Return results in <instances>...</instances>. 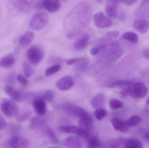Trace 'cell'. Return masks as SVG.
<instances>
[{
  "mask_svg": "<svg viewBox=\"0 0 149 148\" xmlns=\"http://www.w3.org/2000/svg\"><path fill=\"white\" fill-rule=\"evenodd\" d=\"M64 145L68 148H80L81 147V143L79 139L76 136H68L64 141Z\"/></svg>",
  "mask_w": 149,
  "mask_h": 148,
  "instance_id": "44dd1931",
  "label": "cell"
},
{
  "mask_svg": "<svg viewBox=\"0 0 149 148\" xmlns=\"http://www.w3.org/2000/svg\"><path fill=\"white\" fill-rule=\"evenodd\" d=\"M143 55L146 59L149 60V47L145 49L143 52Z\"/></svg>",
  "mask_w": 149,
  "mask_h": 148,
  "instance_id": "ee69618b",
  "label": "cell"
},
{
  "mask_svg": "<svg viewBox=\"0 0 149 148\" xmlns=\"http://www.w3.org/2000/svg\"><path fill=\"white\" fill-rule=\"evenodd\" d=\"M106 46V44H101L100 45L93 48L90 50V54L92 56H95L98 54L101 51L105 49Z\"/></svg>",
  "mask_w": 149,
  "mask_h": 148,
  "instance_id": "836d02e7",
  "label": "cell"
},
{
  "mask_svg": "<svg viewBox=\"0 0 149 148\" xmlns=\"http://www.w3.org/2000/svg\"><path fill=\"white\" fill-rule=\"evenodd\" d=\"M89 36L85 35L78 39L74 44V48L76 50H80L85 48L88 44Z\"/></svg>",
  "mask_w": 149,
  "mask_h": 148,
  "instance_id": "d4e9b609",
  "label": "cell"
},
{
  "mask_svg": "<svg viewBox=\"0 0 149 148\" xmlns=\"http://www.w3.org/2000/svg\"><path fill=\"white\" fill-rule=\"evenodd\" d=\"M107 114V110L102 107L96 109L94 113L95 117L99 121L103 119L106 116Z\"/></svg>",
  "mask_w": 149,
  "mask_h": 148,
  "instance_id": "4dcf8cb0",
  "label": "cell"
},
{
  "mask_svg": "<svg viewBox=\"0 0 149 148\" xmlns=\"http://www.w3.org/2000/svg\"><path fill=\"white\" fill-rule=\"evenodd\" d=\"M61 67L60 64H55L52 65L46 69L45 71V75L46 76H49L56 73H57L61 70Z\"/></svg>",
  "mask_w": 149,
  "mask_h": 148,
  "instance_id": "4316f807",
  "label": "cell"
},
{
  "mask_svg": "<svg viewBox=\"0 0 149 148\" xmlns=\"http://www.w3.org/2000/svg\"><path fill=\"white\" fill-rule=\"evenodd\" d=\"M44 8L50 13H55L60 10L61 3L59 0H43Z\"/></svg>",
  "mask_w": 149,
  "mask_h": 148,
  "instance_id": "e0dca14e",
  "label": "cell"
},
{
  "mask_svg": "<svg viewBox=\"0 0 149 148\" xmlns=\"http://www.w3.org/2000/svg\"><path fill=\"white\" fill-rule=\"evenodd\" d=\"M35 34L31 31H27L22 35L19 39V43L22 47H28L34 40Z\"/></svg>",
  "mask_w": 149,
  "mask_h": 148,
  "instance_id": "d6986e66",
  "label": "cell"
},
{
  "mask_svg": "<svg viewBox=\"0 0 149 148\" xmlns=\"http://www.w3.org/2000/svg\"><path fill=\"white\" fill-rule=\"evenodd\" d=\"M105 102V95L103 93L96 95L91 101V106L94 108H101L103 106Z\"/></svg>",
  "mask_w": 149,
  "mask_h": 148,
  "instance_id": "7402d4cb",
  "label": "cell"
},
{
  "mask_svg": "<svg viewBox=\"0 0 149 148\" xmlns=\"http://www.w3.org/2000/svg\"><path fill=\"white\" fill-rule=\"evenodd\" d=\"M24 73L26 78H30L34 74V70L32 67L26 62H24L22 64Z\"/></svg>",
  "mask_w": 149,
  "mask_h": 148,
  "instance_id": "f1b7e54d",
  "label": "cell"
},
{
  "mask_svg": "<svg viewBox=\"0 0 149 148\" xmlns=\"http://www.w3.org/2000/svg\"><path fill=\"white\" fill-rule=\"evenodd\" d=\"M15 59L12 54H9L3 56L0 60V66L5 68L11 67L15 64Z\"/></svg>",
  "mask_w": 149,
  "mask_h": 148,
  "instance_id": "ffe728a7",
  "label": "cell"
},
{
  "mask_svg": "<svg viewBox=\"0 0 149 148\" xmlns=\"http://www.w3.org/2000/svg\"><path fill=\"white\" fill-rule=\"evenodd\" d=\"M132 83L129 81H123V80H118L113 82L110 85L111 87H123L125 86H129L132 84Z\"/></svg>",
  "mask_w": 149,
  "mask_h": 148,
  "instance_id": "1f68e13d",
  "label": "cell"
},
{
  "mask_svg": "<svg viewBox=\"0 0 149 148\" xmlns=\"http://www.w3.org/2000/svg\"><path fill=\"white\" fill-rule=\"evenodd\" d=\"M79 118V127L87 132L90 131L93 125L91 116L85 111Z\"/></svg>",
  "mask_w": 149,
  "mask_h": 148,
  "instance_id": "7c38bea8",
  "label": "cell"
},
{
  "mask_svg": "<svg viewBox=\"0 0 149 148\" xmlns=\"http://www.w3.org/2000/svg\"><path fill=\"white\" fill-rule=\"evenodd\" d=\"M27 56L29 61L32 64H38L43 59V50L39 46L33 45L27 50Z\"/></svg>",
  "mask_w": 149,
  "mask_h": 148,
  "instance_id": "3957f363",
  "label": "cell"
},
{
  "mask_svg": "<svg viewBox=\"0 0 149 148\" xmlns=\"http://www.w3.org/2000/svg\"><path fill=\"white\" fill-rule=\"evenodd\" d=\"M30 112L29 111L23 112L17 116V120L20 122L24 121L28 119L29 116L30 115Z\"/></svg>",
  "mask_w": 149,
  "mask_h": 148,
  "instance_id": "d590c367",
  "label": "cell"
},
{
  "mask_svg": "<svg viewBox=\"0 0 149 148\" xmlns=\"http://www.w3.org/2000/svg\"><path fill=\"white\" fill-rule=\"evenodd\" d=\"M146 103H147V105H149V97L148 98V100H147Z\"/></svg>",
  "mask_w": 149,
  "mask_h": 148,
  "instance_id": "7dc6e473",
  "label": "cell"
},
{
  "mask_svg": "<svg viewBox=\"0 0 149 148\" xmlns=\"http://www.w3.org/2000/svg\"><path fill=\"white\" fill-rule=\"evenodd\" d=\"M55 96V93L52 90H48L45 91L42 97L45 101L48 102H52L54 100Z\"/></svg>",
  "mask_w": 149,
  "mask_h": 148,
  "instance_id": "d6a6232c",
  "label": "cell"
},
{
  "mask_svg": "<svg viewBox=\"0 0 149 148\" xmlns=\"http://www.w3.org/2000/svg\"><path fill=\"white\" fill-rule=\"evenodd\" d=\"M111 123L113 128L117 131L123 133H127L130 127L126 121L114 118L112 119Z\"/></svg>",
  "mask_w": 149,
  "mask_h": 148,
  "instance_id": "ac0fdd59",
  "label": "cell"
},
{
  "mask_svg": "<svg viewBox=\"0 0 149 148\" xmlns=\"http://www.w3.org/2000/svg\"><path fill=\"white\" fill-rule=\"evenodd\" d=\"M63 107L67 113L75 117H79L85 111L80 107L70 103L65 104Z\"/></svg>",
  "mask_w": 149,
  "mask_h": 148,
  "instance_id": "2e32d148",
  "label": "cell"
},
{
  "mask_svg": "<svg viewBox=\"0 0 149 148\" xmlns=\"http://www.w3.org/2000/svg\"><path fill=\"white\" fill-rule=\"evenodd\" d=\"M3 90L8 95L17 102L22 101L27 97V95L24 93L9 85L5 86Z\"/></svg>",
  "mask_w": 149,
  "mask_h": 148,
  "instance_id": "ba28073f",
  "label": "cell"
},
{
  "mask_svg": "<svg viewBox=\"0 0 149 148\" xmlns=\"http://www.w3.org/2000/svg\"><path fill=\"white\" fill-rule=\"evenodd\" d=\"M85 59L83 57H78V58H71L66 61V64L68 65H73L78 63L82 62L85 61Z\"/></svg>",
  "mask_w": 149,
  "mask_h": 148,
  "instance_id": "8d00e7d4",
  "label": "cell"
},
{
  "mask_svg": "<svg viewBox=\"0 0 149 148\" xmlns=\"http://www.w3.org/2000/svg\"><path fill=\"white\" fill-rule=\"evenodd\" d=\"M35 6L37 9L41 10L44 8L43 5V0H38L36 2Z\"/></svg>",
  "mask_w": 149,
  "mask_h": 148,
  "instance_id": "b9f144b4",
  "label": "cell"
},
{
  "mask_svg": "<svg viewBox=\"0 0 149 148\" xmlns=\"http://www.w3.org/2000/svg\"><path fill=\"white\" fill-rule=\"evenodd\" d=\"M116 0H107L105 7L106 13L109 17L115 19L118 15V4Z\"/></svg>",
  "mask_w": 149,
  "mask_h": 148,
  "instance_id": "8fae6325",
  "label": "cell"
},
{
  "mask_svg": "<svg viewBox=\"0 0 149 148\" xmlns=\"http://www.w3.org/2000/svg\"><path fill=\"white\" fill-rule=\"evenodd\" d=\"M58 129L63 133L78 135L85 139H88L89 134L87 131L75 126H61L58 127Z\"/></svg>",
  "mask_w": 149,
  "mask_h": 148,
  "instance_id": "8992f818",
  "label": "cell"
},
{
  "mask_svg": "<svg viewBox=\"0 0 149 148\" xmlns=\"http://www.w3.org/2000/svg\"><path fill=\"white\" fill-rule=\"evenodd\" d=\"M133 26L134 28L137 32L145 34L149 29V21L143 18L137 19L134 21Z\"/></svg>",
  "mask_w": 149,
  "mask_h": 148,
  "instance_id": "4fadbf2b",
  "label": "cell"
},
{
  "mask_svg": "<svg viewBox=\"0 0 149 148\" xmlns=\"http://www.w3.org/2000/svg\"><path fill=\"white\" fill-rule=\"evenodd\" d=\"M124 147L126 148H142L143 144L139 139L132 138L127 139L124 142Z\"/></svg>",
  "mask_w": 149,
  "mask_h": 148,
  "instance_id": "603a6c76",
  "label": "cell"
},
{
  "mask_svg": "<svg viewBox=\"0 0 149 148\" xmlns=\"http://www.w3.org/2000/svg\"><path fill=\"white\" fill-rule=\"evenodd\" d=\"M47 131H47V133H48L49 137L51 138V139L53 141V142L56 143H58V140L56 136L53 131L50 129H48Z\"/></svg>",
  "mask_w": 149,
  "mask_h": 148,
  "instance_id": "ab89813d",
  "label": "cell"
},
{
  "mask_svg": "<svg viewBox=\"0 0 149 148\" xmlns=\"http://www.w3.org/2000/svg\"><path fill=\"white\" fill-rule=\"evenodd\" d=\"M17 81L23 86H26L28 84V81L26 77L22 75H18L17 77Z\"/></svg>",
  "mask_w": 149,
  "mask_h": 148,
  "instance_id": "74e56055",
  "label": "cell"
},
{
  "mask_svg": "<svg viewBox=\"0 0 149 148\" xmlns=\"http://www.w3.org/2000/svg\"><path fill=\"white\" fill-rule=\"evenodd\" d=\"M101 145L100 142L95 138L90 139L88 142V147L89 148H97Z\"/></svg>",
  "mask_w": 149,
  "mask_h": 148,
  "instance_id": "e575fe53",
  "label": "cell"
},
{
  "mask_svg": "<svg viewBox=\"0 0 149 148\" xmlns=\"http://www.w3.org/2000/svg\"><path fill=\"white\" fill-rule=\"evenodd\" d=\"M49 17L44 13H37L34 15L31 19L30 26L34 30L42 29L48 24Z\"/></svg>",
  "mask_w": 149,
  "mask_h": 148,
  "instance_id": "6da1fadb",
  "label": "cell"
},
{
  "mask_svg": "<svg viewBox=\"0 0 149 148\" xmlns=\"http://www.w3.org/2000/svg\"><path fill=\"white\" fill-rule=\"evenodd\" d=\"M119 18L121 21H124L126 18V15L124 13H122L121 14H120Z\"/></svg>",
  "mask_w": 149,
  "mask_h": 148,
  "instance_id": "f6af8a7d",
  "label": "cell"
},
{
  "mask_svg": "<svg viewBox=\"0 0 149 148\" xmlns=\"http://www.w3.org/2000/svg\"><path fill=\"white\" fill-rule=\"evenodd\" d=\"M93 21L95 25L100 28H109L113 24L111 19L101 12H98L94 15Z\"/></svg>",
  "mask_w": 149,
  "mask_h": 148,
  "instance_id": "52a82bcc",
  "label": "cell"
},
{
  "mask_svg": "<svg viewBox=\"0 0 149 148\" xmlns=\"http://www.w3.org/2000/svg\"><path fill=\"white\" fill-rule=\"evenodd\" d=\"M33 107L37 114L43 116L46 111V104L45 101L42 97H38L33 101Z\"/></svg>",
  "mask_w": 149,
  "mask_h": 148,
  "instance_id": "5bb4252c",
  "label": "cell"
},
{
  "mask_svg": "<svg viewBox=\"0 0 149 148\" xmlns=\"http://www.w3.org/2000/svg\"><path fill=\"white\" fill-rule=\"evenodd\" d=\"M119 34L120 33L117 30H113L107 32L100 39L101 42H102L101 44H106L105 42L117 38Z\"/></svg>",
  "mask_w": 149,
  "mask_h": 148,
  "instance_id": "484cf974",
  "label": "cell"
},
{
  "mask_svg": "<svg viewBox=\"0 0 149 148\" xmlns=\"http://www.w3.org/2000/svg\"><path fill=\"white\" fill-rule=\"evenodd\" d=\"M105 1V0H95V1H96L98 3H102Z\"/></svg>",
  "mask_w": 149,
  "mask_h": 148,
  "instance_id": "bcb514c9",
  "label": "cell"
},
{
  "mask_svg": "<svg viewBox=\"0 0 149 148\" xmlns=\"http://www.w3.org/2000/svg\"><path fill=\"white\" fill-rule=\"evenodd\" d=\"M129 93L130 95L134 98L141 99L147 95L148 89L143 83H136L129 86Z\"/></svg>",
  "mask_w": 149,
  "mask_h": 148,
  "instance_id": "277c9868",
  "label": "cell"
},
{
  "mask_svg": "<svg viewBox=\"0 0 149 148\" xmlns=\"http://www.w3.org/2000/svg\"><path fill=\"white\" fill-rule=\"evenodd\" d=\"M141 134L143 140L147 141H149V128L142 129L141 130Z\"/></svg>",
  "mask_w": 149,
  "mask_h": 148,
  "instance_id": "f35d334b",
  "label": "cell"
},
{
  "mask_svg": "<svg viewBox=\"0 0 149 148\" xmlns=\"http://www.w3.org/2000/svg\"><path fill=\"white\" fill-rule=\"evenodd\" d=\"M109 105L111 109L116 110L123 107V103L120 100L116 99H111L109 102Z\"/></svg>",
  "mask_w": 149,
  "mask_h": 148,
  "instance_id": "f546056e",
  "label": "cell"
},
{
  "mask_svg": "<svg viewBox=\"0 0 149 148\" xmlns=\"http://www.w3.org/2000/svg\"><path fill=\"white\" fill-rule=\"evenodd\" d=\"M141 121V118L139 116L137 115H134L130 116L127 120V123L129 127H136L140 124Z\"/></svg>",
  "mask_w": 149,
  "mask_h": 148,
  "instance_id": "83f0119b",
  "label": "cell"
},
{
  "mask_svg": "<svg viewBox=\"0 0 149 148\" xmlns=\"http://www.w3.org/2000/svg\"><path fill=\"white\" fill-rule=\"evenodd\" d=\"M7 127V123L4 118L0 115V131L4 130Z\"/></svg>",
  "mask_w": 149,
  "mask_h": 148,
  "instance_id": "60d3db41",
  "label": "cell"
},
{
  "mask_svg": "<svg viewBox=\"0 0 149 148\" xmlns=\"http://www.w3.org/2000/svg\"><path fill=\"white\" fill-rule=\"evenodd\" d=\"M74 84V80L71 76H65L60 78L56 82V87L62 91H67L72 88Z\"/></svg>",
  "mask_w": 149,
  "mask_h": 148,
  "instance_id": "30bf717a",
  "label": "cell"
},
{
  "mask_svg": "<svg viewBox=\"0 0 149 148\" xmlns=\"http://www.w3.org/2000/svg\"><path fill=\"white\" fill-rule=\"evenodd\" d=\"M136 15L141 18H149V0H142L140 6L136 11Z\"/></svg>",
  "mask_w": 149,
  "mask_h": 148,
  "instance_id": "9a60e30c",
  "label": "cell"
},
{
  "mask_svg": "<svg viewBox=\"0 0 149 148\" xmlns=\"http://www.w3.org/2000/svg\"><path fill=\"white\" fill-rule=\"evenodd\" d=\"M29 145V142L26 139L19 136H14L3 143V146L6 148H26Z\"/></svg>",
  "mask_w": 149,
  "mask_h": 148,
  "instance_id": "5b68a950",
  "label": "cell"
},
{
  "mask_svg": "<svg viewBox=\"0 0 149 148\" xmlns=\"http://www.w3.org/2000/svg\"><path fill=\"white\" fill-rule=\"evenodd\" d=\"M0 107L4 115L10 118L16 116L19 112L16 104L8 99H3L0 103Z\"/></svg>",
  "mask_w": 149,
  "mask_h": 148,
  "instance_id": "7a4b0ae2",
  "label": "cell"
},
{
  "mask_svg": "<svg viewBox=\"0 0 149 148\" xmlns=\"http://www.w3.org/2000/svg\"><path fill=\"white\" fill-rule=\"evenodd\" d=\"M7 7L12 11H24L28 6V0H5Z\"/></svg>",
  "mask_w": 149,
  "mask_h": 148,
  "instance_id": "9c48e42d",
  "label": "cell"
},
{
  "mask_svg": "<svg viewBox=\"0 0 149 148\" xmlns=\"http://www.w3.org/2000/svg\"><path fill=\"white\" fill-rule=\"evenodd\" d=\"M120 39L128 41L133 44H136L139 41V37L138 35L134 32L128 31L123 34Z\"/></svg>",
  "mask_w": 149,
  "mask_h": 148,
  "instance_id": "cb8c5ba5",
  "label": "cell"
},
{
  "mask_svg": "<svg viewBox=\"0 0 149 148\" xmlns=\"http://www.w3.org/2000/svg\"><path fill=\"white\" fill-rule=\"evenodd\" d=\"M138 0H122V2L125 5L131 6L138 1Z\"/></svg>",
  "mask_w": 149,
  "mask_h": 148,
  "instance_id": "7bdbcfd3",
  "label": "cell"
}]
</instances>
